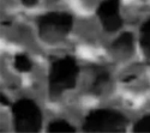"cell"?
I'll return each mask as SVG.
<instances>
[{
    "label": "cell",
    "mask_w": 150,
    "mask_h": 133,
    "mask_svg": "<svg viewBox=\"0 0 150 133\" xmlns=\"http://www.w3.org/2000/svg\"><path fill=\"white\" fill-rule=\"evenodd\" d=\"M109 80V75H108V72L105 71V70H98L96 72V75H95V79H94V83H93V91L96 92V90H100L101 89L105 84Z\"/></svg>",
    "instance_id": "cell-8"
},
{
    "label": "cell",
    "mask_w": 150,
    "mask_h": 133,
    "mask_svg": "<svg viewBox=\"0 0 150 133\" xmlns=\"http://www.w3.org/2000/svg\"><path fill=\"white\" fill-rule=\"evenodd\" d=\"M48 132H54V133H72L74 132V128L64 120H58L49 124Z\"/></svg>",
    "instance_id": "cell-7"
},
{
    "label": "cell",
    "mask_w": 150,
    "mask_h": 133,
    "mask_svg": "<svg viewBox=\"0 0 150 133\" xmlns=\"http://www.w3.org/2000/svg\"><path fill=\"white\" fill-rule=\"evenodd\" d=\"M132 34L125 32L113 43L114 49H130L132 47Z\"/></svg>",
    "instance_id": "cell-9"
},
{
    "label": "cell",
    "mask_w": 150,
    "mask_h": 133,
    "mask_svg": "<svg viewBox=\"0 0 150 133\" xmlns=\"http://www.w3.org/2000/svg\"><path fill=\"white\" fill-rule=\"evenodd\" d=\"M1 101H3V104H4V103H5V104H7V101L4 99V96H3V95H1Z\"/></svg>",
    "instance_id": "cell-13"
},
{
    "label": "cell",
    "mask_w": 150,
    "mask_h": 133,
    "mask_svg": "<svg viewBox=\"0 0 150 133\" xmlns=\"http://www.w3.org/2000/svg\"><path fill=\"white\" fill-rule=\"evenodd\" d=\"M17 132L34 133L39 132L42 124V115L36 103L31 100L23 99L17 101L12 107Z\"/></svg>",
    "instance_id": "cell-3"
},
{
    "label": "cell",
    "mask_w": 150,
    "mask_h": 133,
    "mask_svg": "<svg viewBox=\"0 0 150 133\" xmlns=\"http://www.w3.org/2000/svg\"><path fill=\"white\" fill-rule=\"evenodd\" d=\"M97 16L107 31H115L122 25L118 0H105L97 8Z\"/></svg>",
    "instance_id": "cell-5"
},
{
    "label": "cell",
    "mask_w": 150,
    "mask_h": 133,
    "mask_svg": "<svg viewBox=\"0 0 150 133\" xmlns=\"http://www.w3.org/2000/svg\"><path fill=\"white\" fill-rule=\"evenodd\" d=\"M141 32V46L143 48L146 60L150 63V19H148L142 25Z\"/></svg>",
    "instance_id": "cell-6"
},
{
    "label": "cell",
    "mask_w": 150,
    "mask_h": 133,
    "mask_svg": "<svg viewBox=\"0 0 150 133\" xmlns=\"http://www.w3.org/2000/svg\"><path fill=\"white\" fill-rule=\"evenodd\" d=\"M133 131L139 133H150V114L143 116L139 121H137Z\"/></svg>",
    "instance_id": "cell-11"
},
{
    "label": "cell",
    "mask_w": 150,
    "mask_h": 133,
    "mask_svg": "<svg viewBox=\"0 0 150 133\" xmlns=\"http://www.w3.org/2000/svg\"><path fill=\"white\" fill-rule=\"evenodd\" d=\"M78 66L71 56L58 59L53 63L49 71V94L59 96L65 90L73 89L76 85Z\"/></svg>",
    "instance_id": "cell-1"
},
{
    "label": "cell",
    "mask_w": 150,
    "mask_h": 133,
    "mask_svg": "<svg viewBox=\"0 0 150 133\" xmlns=\"http://www.w3.org/2000/svg\"><path fill=\"white\" fill-rule=\"evenodd\" d=\"M15 67L19 72H28L31 70V61L24 54H18L15 58Z\"/></svg>",
    "instance_id": "cell-10"
},
{
    "label": "cell",
    "mask_w": 150,
    "mask_h": 133,
    "mask_svg": "<svg viewBox=\"0 0 150 133\" xmlns=\"http://www.w3.org/2000/svg\"><path fill=\"white\" fill-rule=\"evenodd\" d=\"M72 16L64 12H51L39 19L40 36L46 41L64 37L72 28Z\"/></svg>",
    "instance_id": "cell-4"
},
{
    "label": "cell",
    "mask_w": 150,
    "mask_h": 133,
    "mask_svg": "<svg viewBox=\"0 0 150 133\" xmlns=\"http://www.w3.org/2000/svg\"><path fill=\"white\" fill-rule=\"evenodd\" d=\"M22 3L24 5H27V6H33L37 3V0H22Z\"/></svg>",
    "instance_id": "cell-12"
},
{
    "label": "cell",
    "mask_w": 150,
    "mask_h": 133,
    "mask_svg": "<svg viewBox=\"0 0 150 133\" xmlns=\"http://www.w3.org/2000/svg\"><path fill=\"white\" fill-rule=\"evenodd\" d=\"M126 118L112 109H97L91 112L83 122L84 132H124Z\"/></svg>",
    "instance_id": "cell-2"
}]
</instances>
